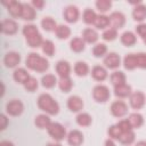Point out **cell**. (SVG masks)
<instances>
[{"instance_id":"obj_1","label":"cell","mask_w":146,"mask_h":146,"mask_svg":"<svg viewBox=\"0 0 146 146\" xmlns=\"http://www.w3.org/2000/svg\"><path fill=\"white\" fill-rule=\"evenodd\" d=\"M26 65L32 68V70H36V71H44L48 68V62L43 58H41L40 56H38L36 54H31L27 59H26Z\"/></svg>"},{"instance_id":"obj_2","label":"cell","mask_w":146,"mask_h":146,"mask_svg":"<svg viewBox=\"0 0 146 146\" xmlns=\"http://www.w3.org/2000/svg\"><path fill=\"white\" fill-rule=\"evenodd\" d=\"M39 106L43 111L49 112L50 114H56L58 112V105L57 103L49 96V95H42L39 98Z\"/></svg>"},{"instance_id":"obj_3","label":"cell","mask_w":146,"mask_h":146,"mask_svg":"<svg viewBox=\"0 0 146 146\" xmlns=\"http://www.w3.org/2000/svg\"><path fill=\"white\" fill-rule=\"evenodd\" d=\"M6 108H7V112L11 115H19L23 111V104L19 100L14 99V100H11L7 104Z\"/></svg>"},{"instance_id":"obj_4","label":"cell","mask_w":146,"mask_h":146,"mask_svg":"<svg viewBox=\"0 0 146 146\" xmlns=\"http://www.w3.org/2000/svg\"><path fill=\"white\" fill-rule=\"evenodd\" d=\"M49 133L52 138L57 139V140H60L63 139V137L65 136V130L64 128L58 124V123H52L50 127H49Z\"/></svg>"},{"instance_id":"obj_5","label":"cell","mask_w":146,"mask_h":146,"mask_svg":"<svg viewBox=\"0 0 146 146\" xmlns=\"http://www.w3.org/2000/svg\"><path fill=\"white\" fill-rule=\"evenodd\" d=\"M94 97L98 102H105L108 98V90L104 86H98L94 89Z\"/></svg>"},{"instance_id":"obj_6","label":"cell","mask_w":146,"mask_h":146,"mask_svg":"<svg viewBox=\"0 0 146 146\" xmlns=\"http://www.w3.org/2000/svg\"><path fill=\"white\" fill-rule=\"evenodd\" d=\"M19 60H21V57H19V55L17 52H8L5 56V59H3V62H5V64H6L7 67H14V66H16L19 63Z\"/></svg>"},{"instance_id":"obj_7","label":"cell","mask_w":146,"mask_h":146,"mask_svg":"<svg viewBox=\"0 0 146 146\" xmlns=\"http://www.w3.org/2000/svg\"><path fill=\"white\" fill-rule=\"evenodd\" d=\"M112 113L115 116H122L127 113V106L123 102H115L112 105Z\"/></svg>"},{"instance_id":"obj_8","label":"cell","mask_w":146,"mask_h":146,"mask_svg":"<svg viewBox=\"0 0 146 146\" xmlns=\"http://www.w3.org/2000/svg\"><path fill=\"white\" fill-rule=\"evenodd\" d=\"M17 30V25L14 21L10 19H5L2 21V32L6 34H13Z\"/></svg>"},{"instance_id":"obj_9","label":"cell","mask_w":146,"mask_h":146,"mask_svg":"<svg viewBox=\"0 0 146 146\" xmlns=\"http://www.w3.org/2000/svg\"><path fill=\"white\" fill-rule=\"evenodd\" d=\"M104 63L106 64L107 67H110V68H115V67H117L119 64H120V57H119L116 54H110V55L105 58Z\"/></svg>"},{"instance_id":"obj_10","label":"cell","mask_w":146,"mask_h":146,"mask_svg":"<svg viewBox=\"0 0 146 146\" xmlns=\"http://www.w3.org/2000/svg\"><path fill=\"white\" fill-rule=\"evenodd\" d=\"M14 79H15V81H17L19 83H25L30 79V76L24 68H18L14 72Z\"/></svg>"},{"instance_id":"obj_11","label":"cell","mask_w":146,"mask_h":146,"mask_svg":"<svg viewBox=\"0 0 146 146\" xmlns=\"http://www.w3.org/2000/svg\"><path fill=\"white\" fill-rule=\"evenodd\" d=\"M82 106H83V103L79 97H71L68 99V107L71 108V111H73V112L80 111L82 108Z\"/></svg>"},{"instance_id":"obj_12","label":"cell","mask_w":146,"mask_h":146,"mask_svg":"<svg viewBox=\"0 0 146 146\" xmlns=\"http://www.w3.org/2000/svg\"><path fill=\"white\" fill-rule=\"evenodd\" d=\"M82 140H83L82 135L79 131H72L68 136V143L73 146H79L82 143Z\"/></svg>"},{"instance_id":"obj_13","label":"cell","mask_w":146,"mask_h":146,"mask_svg":"<svg viewBox=\"0 0 146 146\" xmlns=\"http://www.w3.org/2000/svg\"><path fill=\"white\" fill-rule=\"evenodd\" d=\"M131 105L135 108H139L144 105V96L141 92H136L131 97Z\"/></svg>"},{"instance_id":"obj_14","label":"cell","mask_w":146,"mask_h":146,"mask_svg":"<svg viewBox=\"0 0 146 146\" xmlns=\"http://www.w3.org/2000/svg\"><path fill=\"white\" fill-rule=\"evenodd\" d=\"M8 11L13 15V16H22V11H23V7L19 5V3H17V2H15V1H11L10 3H9V6H8Z\"/></svg>"},{"instance_id":"obj_15","label":"cell","mask_w":146,"mask_h":146,"mask_svg":"<svg viewBox=\"0 0 146 146\" xmlns=\"http://www.w3.org/2000/svg\"><path fill=\"white\" fill-rule=\"evenodd\" d=\"M57 72L62 78H66L70 73V65L66 62H59L57 64Z\"/></svg>"},{"instance_id":"obj_16","label":"cell","mask_w":146,"mask_h":146,"mask_svg":"<svg viewBox=\"0 0 146 146\" xmlns=\"http://www.w3.org/2000/svg\"><path fill=\"white\" fill-rule=\"evenodd\" d=\"M111 23L115 26V27H121L124 23V17L122 14H119V13H114L112 16H111Z\"/></svg>"},{"instance_id":"obj_17","label":"cell","mask_w":146,"mask_h":146,"mask_svg":"<svg viewBox=\"0 0 146 146\" xmlns=\"http://www.w3.org/2000/svg\"><path fill=\"white\" fill-rule=\"evenodd\" d=\"M78 10L75 7H68L66 10H65V17L68 22H75L76 18H78Z\"/></svg>"},{"instance_id":"obj_18","label":"cell","mask_w":146,"mask_h":146,"mask_svg":"<svg viewBox=\"0 0 146 146\" xmlns=\"http://www.w3.org/2000/svg\"><path fill=\"white\" fill-rule=\"evenodd\" d=\"M124 65H125V67L129 68V70L133 68V67L137 65V57H136V55H133V54L128 55V56L124 58Z\"/></svg>"},{"instance_id":"obj_19","label":"cell","mask_w":146,"mask_h":146,"mask_svg":"<svg viewBox=\"0 0 146 146\" xmlns=\"http://www.w3.org/2000/svg\"><path fill=\"white\" fill-rule=\"evenodd\" d=\"M92 76L96 80H104L106 78V71L100 66H96L92 70Z\"/></svg>"},{"instance_id":"obj_20","label":"cell","mask_w":146,"mask_h":146,"mask_svg":"<svg viewBox=\"0 0 146 146\" xmlns=\"http://www.w3.org/2000/svg\"><path fill=\"white\" fill-rule=\"evenodd\" d=\"M130 94V87L125 84H120L119 87L115 88V95L120 97H125Z\"/></svg>"},{"instance_id":"obj_21","label":"cell","mask_w":146,"mask_h":146,"mask_svg":"<svg viewBox=\"0 0 146 146\" xmlns=\"http://www.w3.org/2000/svg\"><path fill=\"white\" fill-rule=\"evenodd\" d=\"M49 123H50V120H49V117L46 116V115H39V116L36 117V120H35V124H36L39 128H41V129L47 128V127L49 125Z\"/></svg>"},{"instance_id":"obj_22","label":"cell","mask_w":146,"mask_h":146,"mask_svg":"<svg viewBox=\"0 0 146 146\" xmlns=\"http://www.w3.org/2000/svg\"><path fill=\"white\" fill-rule=\"evenodd\" d=\"M22 17L24 19H33L34 18V10L30 6L24 5L23 6V11H22Z\"/></svg>"},{"instance_id":"obj_23","label":"cell","mask_w":146,"mask_h":146,"mask_svg":"<svg viewBox=\"0 0 146 146\" xmlns=\"http://www.w3.org/2000/svg\"><path fill=\"white\" fill-rule=\"evenodd\" d=\"M135 41H136V38H135V35L131 32H125L122 35V42L125 46H131V44L135 43Z\"/></svg>"},{"instance_id":"obj_24","label":"cell","mask_w":146,"mask_h":146,"mask_svg":"<svg viewBox=\"0 0 146 146\" xmlns=\"http://www.w3.org/2000/svg\"><path fill=\"white\" fill-rule=\"evenodd\" d=\"M129 122H130V124L132 127H137L138 128L143 123V117L139 114H131L130 115V119H129Z\"/></svg>"},{"instance_id":"obj_25","label":"cell","mask_w":146,"mask_h":146,"mask_svg":"<svg viewBox=\"0 0 146 146\" xmlns=\"http://www.w3.org/2000/svg\"><path fill=\"white\" fill-rule=\"evenodd\" d=\"M145 16H146V8L143 6L136 8V10L133 11V17L137 21H143L145 18Z\"/></svg>"},{"instance_id":"obj_26","label":"cell","mask_w":146,"mask_h":146,"mask_svg":"<svg viewBox=\"0 0 146 146\" xmlns=\"http://www.w3.org/2000/svg\"><path fill=\"white\" fill-rule=\"evenodd\" d=\"M83 36H84L86 41H88V42H95V41L97 40V38H98L97 33H96L95 31L90 30V29L84 31V33H83Z\"/></svg>"},{"instance_id":"obj_27","label":"cell","mask_w":146,"mask_h":146,"mask_svg":"<svg viewBox=\"0 0 146 146\" xmlns=\"http://www.w3.org/2000/svg\"><path fill=\"white\" fill-rule=\"evenodd\" d=\"M23 33L26 35V39L27 38H31L33 35H36L39 34L38 33V30L34 25H29V26H24V30H23Z\"/></svg>"},{"instance_id":"obj_28","label":"cell","mask_w":146,"mask_h":146,"mask_svg":"<svg viewBox=\"0 0 146 146\" xmlns=\"http://www.w3.org/2000/svg\"><path fill=\"white\" fill-rule=\"evenodd\" d=\"M75 72L78 75H86L87 72H88V66L86 65V63H76L75 65Z\"/></svg>"},{"instance_id":"obj_29","label":"cell","mask_w":146,"mask_h":146,"mask_svg":"<svg viewBox=\"0 0 146 146\" xmlns=\"http://www.w3.org/2000/svg\"><path fill=\"white\" fill-rule=\"evenodd\" d=\"M124 75H123V73L122 72H115L113 75H112V82L114 83V84H123V82H124Z\"/></svg>"},{"instance_id":"obj_30","label":"cell","mask_w":146,"mask_h":146,"mask_svg":"<svg viewBox=\"0 0 146 146\" xmlns=\"http://www.w3.org/2000/svg\"><path fill=\"white\" fill-rule=\"evenodd\" d=\"M42 26H43L44 30L51 31V30H55L56 24H55V22H54L50 17H47V18H44V19L42 21Z\"/></svg>"},{"instance_id":"obj_31","label":"cell","mask_w":146,"mask_h":146,"mask_svg":"<svg viewBox=\"0 0 146 146\" xmlns=\"http://www.w3.org/2000/svg\"><path fill=\"white\" fill-rule=\"evenodd\" d=\"M56 83V79L52 75H46L42 78V84L47 88H51Z\"/></svg>"},{"instance_id":"obj_32","label":"cell","mask_w":146,"mask_h":146,"mask_svg":"<svg viewBox=\"0 0 146 146\" xmlns=\"http://www.w3.org/2000/svg\"><path fill=\"white\" fill-rule=\"evenodd\" d=\"M56 33H57V36H58V38H60V39H65V38L68 36V34H70V30H68L67 26H63V25H62V26H59V27L57 29Z\"/></svg>"},{"instance_id":"obj_33","label":"cell","mask_w":146,"mask_h":146,"mask_svg":"<svg viewBox=\"0 0 146 146\" xmlns=\"http://www.w3.org/2000/svg\"><path fill=\"white\" fill-rule=\"evenodd\" d=\"M27 42L31 47H38L41 42H42V39H41V35L40 34H36V35H33L31 38H27Z\"/></svg>"},{"instance_id":"obj_34","label":"cell","mask_w":146,"mask_h":146,"mask_svg":"<svg viewBox=\"0 0 146 146\" xmlns=\"http://www.w3.org/2000/svg\"><path fill=\"white\" fill-rule=\"evenodd\" d=\"M71 48H72L74 51H81V50H83L84 44H83V42H82L80 39H74V40H72V42H71Z\"/></svg>"},{"instance_id":"obj_35","label":"cell","mask_w":146,"mask_h":146,"mask_svg":"<svg viewBox=\"0 0 146 146\" xmlns=\"http://www.w3.org/2000/svg\"><path fill=\"white\" fill-rule=\"evenodd\" d=\"M24 84H25L26 90H29V91H33V90H35L38 88V82H36V80L34 78H30Z\"/></svg>"},{"instance_id":"obj_36","label":"cell","mask_w":146,"mask_h":146,"mask_svg":"<svg viewBox=\"0 0 146 146\" xmlns=\"http://www.w3.org/2000/svg\"><path fill=\"white\" fill-rule=\"evenodd\" d=\"M59 87H60V89L64 90L65 92L68 91V90L71 89V87H72L71 80H70L68 78H62V80H60V82H59Z\"/></svg>"},{"instance_id":"obj_37","label":"cell","mask_w":146,"mask_h":146,"mask_svg":"<svg viewBox=\"0 0 146 146\" xmlns=\"http://www.w3.org/2000/svg\"><path fill=\"white\" fill-rule=\"evenodd\" d=\"M120 140H121L123 144H130V143H132V140H133V133H132L131 131L123 132V135H121V137H120Z\"/></svg>"},{"instance_id":"obj_38","label":"cell","mask_w":146,"mask_h":146,"mask_svg":"<svg viewBox=\"0 0 146 146\" xmlns=\"http://www.w3.org/2000/svg\"><path fill=\"white\" fill-rule=\"evenodd\" d=\"M108 23H110V21H108V18L105 17V16H100V17H98V18L95 19V24H96V26L99 27V29L105 27Z\"/></svg>"},{"instance_id":"obj_39","label":"cell","mask_w":146,"mask_h":146,"mask_svg":"<svg viewBox=\"0 0 146 146\" xmlns=\"http://www.w3.org/2000/svg\"><path fill=\"white\" fill-rule=\"evenodd\" d=\"M91 119L88 114H80L78 116V123L81 124V125H89Z\"/></svg>"},{"instance_id":"obj_40","label":"cell","mask_w":146,"mask_h":146,"mask_svg":"<svg viewBox=\"0 0 146 146\" xmlns=\"http://www.w3.org/2000/svg\"><path fill=\"white\" fill-rule=\"evenodd\" d=\"M43 52L51 56L54 54V46H52V42L51 41H46L43 43Z\"/></svg>"},{"instance_id":"obj_41","label":"cell","mask_w":146,"mask_h":146,"mask_svg":"<svg viewBox=\"0 0 146 146\" xmlns=\"http://www.w3.org/2000/svg\"><path fill=\"white\" fill-rule=\"evenodd\" d=\"M105 52H106V47H105L104 44H97V46L94 48V55H95L96 57L103 56Z\"/></svg>"},{"instance_id":"obj_42","label":"cell","mask_w":146,"mask_h":146,"mask_svg":"<svg viewBox=\"0 0 146 146\" xmlns=\"http://www.w3.org/2000/svg\"><path fill=\"white\" fill-rule=\"evenodd\" d=\"M108 133H110V136L111 137H113V138H120L121 137V129L117 127V125H115V127H111L110 128V130H108Z\"/></svg>"},{"instance_id":"obj_43","label":"cell","mask_w":146,"mask_h":146,"mask_svg":"<svg viewBox=\"0 0 146 146\" xmlns=\"http://www.w3.org/2000/svg\"><path fill=\"white\" fill-rule=\"evenodd\" d=\"M136 57H137V65L146 68V54H139L136 55Z\"/></svg>"},{"instance_id":"obj_44","label":"cell","mask_w":146,"mask_h":146,"mask_svg":"<svg viewBox=\"0 0 146 146\" xmlns=\"http://www.w3.org/2000/svg\"><path fill=\"white\" fill-rule=\"evenodd\" d=\"M95 13L94 11H91V10H86V13H84V22L86 23H91V22H94L95 21Z\"/></svg>"},{"instance_id":"obj_45","label":"cell","mask_w":146,"mask_h":146,"mask_svg":"<svg viewBox=\"0 0 146 146\" xmlns=\"http://www.w3.org/2000/svg\"><path fill=\"white\" fill-rule=\"evenodd\" d=\"M103 36H104L105 40H113V39H115V36H116V32H115V30L110 29V30H107V31L103 34Z\"/></svg>"},{"instance_id":"obj_46","label":"cell","mask_w":146,"mask_h":146,"mask_svg":"<svg viewBox=\"0 0 146 146\" xmlns=\"http://www.w3.org/2000/svg\"><path fill=\"white\" fill-rule=\"evenodd\" d=\"M117 127L121 129V131H123V132H127V131H130V127H131V124H130V122L129 121H121L119 124H117Z\"/></svg>"},{"instance_id":"obj_47","label":"cell","mask_w":146,"mask_h":146,"mask_svg":"<svg viewBox=\"0 0 146 146\" xmlns=\"http://www.w3.org/2000/svg\"><path fill=\"white\" fill-rule=\"evenodd\" d=\"M97 7L99 8V10L106 11L111 7V2H108V1H99V2H97Z\"/></svg>"},{"instance_id":"obj_48","label":"cell","mask_w":146,"mask_h":146,"mask_svg":"<svg viewBox=\"0 0 146 146\" xmlns=\"http://www.w3.org/2000/svg\"><path fill=\"white\" fill-rule=\"evenodd\" d=\"M137 31H138V33L140 34V35H146V25H139L138 27H137Z\"/></svg>"},{"instance_id":"obj_49","label":"cell","mask_w":146,"mask_h":146,"mask_svg":"<svg viewBox=\"0 0 146 146\" xmlns=\"http://www.w3.org/2000/svg\"><path fill=\"white\" fill-rule=\"evenodd\" d=\"M1 121H2V125H1V129H5L6 128V123H7V119L5 115H1Z\"/></svg>"},{"instance_id":"obj_50","label":"cell","mask_w":146,"mask_h":146,"mask_svg":"<svg viewBox=\"0 0 146 146\" xmlns=\"http://www.w3.org/2000/svg\"><path fill=\"white\" fill-rule=\"evenodd\" d=\"M0 146H13V144L9 143V141H7V140H3V141H1Z\"/></svg>"},{"instance_id":"obj_51","label":"cell","mask_w":146,"mask_h":146,"mask_svg":"<svg viewBox=\"0 0 146 146\" xmlns=\"http://www.w3.org/2000/svg\"><path fill=\"white\" fill-rule=\"evenodd\" d=\"M106 146H115V145L113 144L112 140H107V141H106Z\"/></svg>"},{"instance_id":"obj_52","label":"cell","mask_w":146,"mask_h":146,"mask_svg":"<svg viewBox=\"0 0 146 146\" xmlns=\"http://www.w3.org/2000/svg\"><path fill=\"white\" fill-rule=\"evenodd\" d=\"M137 146H146V143L140 141V143H138V144H137Z\"/></svg>"},{"instance_id":"obj_53","label":"cell","mask_w":146,"mask_h":146,"mask_svg":"<svg viewBox=\"0 0 146 146\" xmlns=\"http://www.w3.org/2000/svg\"><path fill=\"white\" fill-rule=\"evenodd\" d=\"M34 5H35V6H42L41 2H34Z\"/></svg>"},{"instance_id":"obj_54","label":"cell","mask_w":146,"mask_h":146,"mask_svg":"<svg viewBox=\"0 0 146 146\" xmlns=\"http://www.w3.org/2000/svg\"><path fill=\"white\" fill-rule=\"evenodd\" d=\"M48 146H60V145H58V144H56V145H54V144H49Z\"/></svg>"},{"instance_id":"obj_55","label":"cell","mask_w":146,"mask_h":146,"mask_svg":"<svg viewBox=\"0 0 146 146\" xmlns=\"http://www.w3.org/2000/svg\"><path fill=\"white\" fill-rule=\"evenodd\" d=\"M143 39H144V42L146 43V35H144V36H143Z\"/></svg>"}]
</instances>
